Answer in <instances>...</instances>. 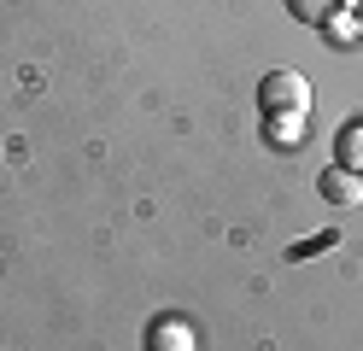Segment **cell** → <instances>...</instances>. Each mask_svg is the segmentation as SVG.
Masks as SVG:
<instances>
[{"label": "cell", "instance_id": "1", "mask_svg": "<svg viewBox=\"0 0 363 351\" xmlns=\"http://www.w3.org/2000/svg\"><path fill=\"white\" fill-rule=\"evenodd\" d=\"M258 106H264V117H305L311 111V82L299 70H269L258 82Z\"/></svg>", "mask_w": 363, "mask_h": 351}, {"label": "cell", "instance_id": "2", "mask_svg": "<svg viewBox=\"0 0 363 351\" xmlns=\"http://www.w3.org/2000/svg\"><path fill=\"white\" fill-rule=\"evenodd\" d=\"M316 194H323L328 205H363V176L346 170V164H328V170L316 176Z\"/></svg>", "mask_w": 363, "mask_h": 351}, {"label": "cell", "instance_id": "3", "mask_svg": "<svg viewBox=\"0 0 363 351\" xmlns=\"http://www.w3.org/2000/svg\"><path fill=\"white\" fill-rule=\"evenodd\" d=\"M147 351H194V328L182 322L176 311L152 316V328H147Z\"/></svg>", "mask_w": 363, "mask_h": 351}, {"label": "cell", "instance_id": "4", "mask_svg": "<svg viewBox=\"0 0 363 351\" xmlns=\"http://www.w3.org/2000/svg\"><path fill=\"white\" fill-rule=\"evenodd\" d=\"M334 164H346V170L363 176V117H352V123L334 135Z\"/></svg>", "mask_w": 363, "mask_h": 351}, {"label": "cell", "instance_id": "5", "mask_svg": "<svg viewBox=\"0 0 363 351\" xmlns=\"http://www.w3.org/2000/svg\"><path fill=\"white\" fill-rule=\"evenodd\" d=\"M281 6L299 18V23H311V30H323V23H334L340 18V6H346V0H281Z\"/></svg>", "mask_w": 363, "mask_h": 351}, {"label": "cell", "instance_id": "6", "mask_svg": "<svg viewBox=\"0 0 363 351\" xmlns=\"http://www.w3.org/2000/svg\"><path fill=\"white\" fill-rule=\"evenodd\" d=\"M264 135H269V147H299L305 140V117H264Z\"/></svg>", "mask_w": 363, "mask_h": 351}, {"label": "cell", "instance_id": "7", "mask_svg": "<svg viewBox=\"0 0 363 351\" xmlns=\"http://www.w3.org/2000/svg\"><path fill=\"white\" fill-rule=\"evenodd\" d=\"M357 35H363V12H357Z\"/></svg>", "mask_w": 363, "mask_h": 351}, {"label": "cell", "instance_id": "8", "mask_svg": "<svg viewBox=\"0 0 363 351\" xmlns=\"http://www.w3.org/2000/svg\"><path fill=\"white\" fill-rule=\"evenodd\" d=\"M352 6H357V12H363V0H352Z\"/></svg>", "mask_w": 363, "mask_h": 351}]
</instances>
